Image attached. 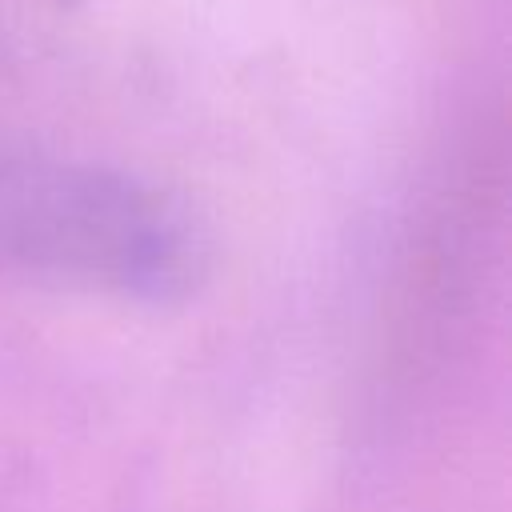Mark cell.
Returning <instances> with one entry per match:
<instances>
[{"label":"cell","instance_id":"cell-1","mask_svg":"<svg viewBox=\"0 0 512 512\" xmlns=\"http://www.w3.org/2000/svg\"><path fill=\"white\" fill-rule=\"evenodd\" d=\"M212 268V240L184 196L124 164L0 140V276L180 304Z\"/></svg>","mask_w":512,"mask_h":512}]
</instances>
